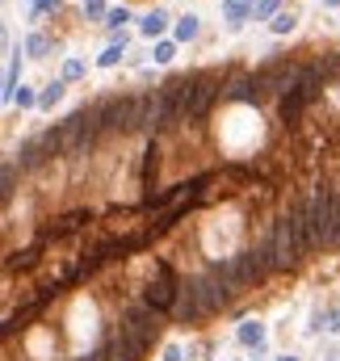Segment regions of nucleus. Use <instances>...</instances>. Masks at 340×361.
I'll return each instance as SVG.
<instances>
[{
  "label": "nucleus",
  "instance_id": "obj_1",
  "mask_svg": "<svg viewBox=\"0 0 340 361\" xmlns=\"http://www.w3.org/2000/svg\"><path fill=\"white\" fill-rule=\"evenodd\" d=\"M227 92V80L214 76V72H189V85H185V118H206L210 105Z\"/></svg>",
  "mask_w": 340,
  "mask_h": 361
},
{
  "label": "nucleus",
  "instance_id": "obj_2",
  "mask_svg": "<svg viewBox=\"0 0 340 361\" xmlns=\"http://www.w3.org/2000/svg\"><path fill=\"white\" fill-rule=\"evenodd\" d=\"M269 252H273V265H277V269H294V265L307 257V248H303L298 227H294L290 214H281V219L273 223V231H269Z\"/></svg>",
  "mask_w": 340,
  "mask_h": 361
},
{
  "label": "nucleus",
  "instance_id": "obj_3",
  "mask_svg": "<svg viewBox=\"0 0 340 361\" xmlns=\"http://www.w3.org/2000/svg\"><path fill=\"white\" fill-rule=\"evenodd\" d=\"M160 311L156 307H147V302H139V307H130V311H122V319H118V332L126 336V341H135L143 353L152 349V341L160 336Z\"/></svg>",
  "mask_w": 340,
  "mask_h": 361
},
{
  "label": "nucleus",
  "instance_id": "obj_4",
  "mask_svg": "<svg viewBox=\"0 0 340 361\" xmlns=\"http://www.w3.org/2000/svg\"><path fill=\"white\" fill-rule=\"evenodd\" d=\"M97 122H101V135L105 130H139V97H105L97 105Z\"/></svg>",
  "mask_w": 340,
  "mask_h": 361
},
{
  "label": "nucleus",
  "instance_id": "obj_5",
  "mask_svg": "<svg viewBox=\"0 0 340 361\" xmlns=\"http://www.w3.org/2000/svg\"><path fill=\"white\" fill-rule=\"evenodd\" d=\"M176 294H181V277L172 273L169 261H160V265H156V277H152V286H147V294H143V302H147V307H156L160 315H164V311L172 315Z\"/></svg>",
  "mask_w": 340,
  "mask_h": 361
},
{
  "label": "nucleus",
  "instance_id": "obj_6",
  "mask_svg": "<svg viewBox=\"0 0 340 361\" xmlns=\"http://www.w3.org/2000/svg\"><path fill=\"white\" fill-rule=\"evenodd\" d=\"M210 311H206V302H202V290H198V277H185L181 281V294H176V307H172V319L181 324V328H189V324H198V319H206Z\"/></svg>",
  "mask_w": 340,
  "mask_h": 361
},
{
  "label": "nucleus",
  "instance_id": "obj_7",
  "mask_svg": "<svg viewBox=\"0 0 340 361\" xmlns=\"http://www.w3.org/2000/svg\"><path fill=\"white\" fill-rule=\"evenodd\" d=\"M198 290H202V302H206V311L214 315V311H223L231 298H236V290H231V281L227 277H219L214 269H206L198 277Z\"/></svg>",
  "mask_w": 340,
  "mask_h": 361
},
{
  "label": "nucleus",
  "instance_id": "obj_8",
  "mask_svg": "<svg viewBox=\"0 0 340 361\" xmlns=\"http://www.w3.org/2000/svg\"><path fill=\"white\" fill-rule=\"evenodd\" d=\"M227 97H231V101H244V105H260V101L269 97V89H265V80L253 72V76H236V80L227 85Z\"/></svg>",
  "mask_w": 340,
  "mask_h": 361
},
{
  "label": "nucleus",
  "instance_id": "obj_9",
  "mask_svg": "<svg viewBox=\"0 0 340 361\" xmlns=\"http://www.w3.org/2000/svg\"><path fill=\"white\" fill-rule=\"evenodd\" d=\"M88 219V210H72V214H59V219H51V227H42V235H38V244H47V240H59V235H72V231H80V223Z\"/></svg>",
  "mask_w": 340,
  "mask_h": 361
},
{
  "label": "nucleus",
  "instance_id": "obj_10",
  "mask_svg": "<svg viewBox=\"0 0 340 361\" xmlns=\"http://www.w3.org/2000/svg\"><path fill=\"white\" fill-rule=\"evenodd\" d=\"M13 160L21 164V173H30V169L47 164V160H51V152H47V143H42V139H25V143L17 147V156H13Z\"/></svg>",
  "mask_w": 340,
  "mask_h": 361
},
{
  "label": "nucleus",
  "instance_id": "obj_11",
  "mask_svg": "<svg viewBox=\"0 0 340 361\" xmlns=\"http://www.w3.org/2000/svg\"><path fill=\"white\" fill-rule=\"evenodd\" d=\"M17 177H21V164H17V160H4V177H0V197H4V202L17 193Z\"/></svg>",
  "mask_w": 340,
  "mask_h": 361
},
{
  "label": "nucleus",
  "instance_id": "obj_12",
  "mask_svg": "<svg viewBox=\"0 0 340 361\" xmlns=\"http://www.w3.org/2000/svg\"><path fill=\"white\" fill-rule=\"evenodd\" d=\"M248 13H256V4H244V0H231V4H227V30H240Z\"/></svg>",
  "mask_w": 340,
  "mask_h": 361
},
{
  "label": "nucleus",
  "instance_id": "obj_13",
  "mask_svg": "<svg viewBox=\"0 0 340 361\" xmlns=\"http://www.w3.org/2000/svg\"><path fill=\"white\" fill-rule=\"evenodd\" d=\"M17 72H21V51L8 55V72H4V97H8V101L17 97Z\"/></svg>",
  "mask_w": 340,
  "mask_h": 361
},
{
  "label": "nucleus",
  "instance_id": "obj_14",
  "mask_svg": "<svg viewBox=\"0 0 340 361\" xmlns=\"http://www.w3.org/2000/svg\"><path fill=\"white\" fill-rule=\"evenodd\" d=\"M122 55H126V34H118V38H114V42L105 47V55H101L97 63H101V68H114V63H118Z\"/></svg>",
  "mask_w": 340,
  "mask_h": 361
},
{
  "label": "nucleus",
  "instance_id": "obj_15",
  "mask_svg": "<svg viewBox=\"0 0 340 361\" xmlns=\"http://www.w3.org/2000/svg\"><path fill=\"white\" fill-rule=\"evenodd\" d=\"M240 341L248 349H260L265 345V324H240Z\"/></svg>",
  "mask_w": 340,
  "mask_h": 361
},
{
  "label": "nucleus",
  "instance_id": "obj_16",
  "mask_svg": "<svg viewBox=\"0 0 340 361\" xmlns=\"http://www.w3.org/2000/svg\"><path fill=\"white\" fill-rule=\"evenodd\" d=\"M59 97H63V80H51L47 89L38 92V105H42V109H55V105H59Z\"/></svg>",
  "mask_w": 340,
  "mask_h": 361
},
{
  "label": "nucleus",
  "instance_id": "obj_17",
  "mask_svg": "<svg viewBox=\"0 0 340 361\" xmlns=\"http://www.w3.org/2000/svg\"><path fill=\"white\" fill-rule=\"evenodd\" d=\"M164 25H169V17L156 8V13H147V17H143V25H139V30H143L147 38H156V34H164Z\"/></svg>",
  "mask_w": 340,
  "mask_h": 361
},
{
  "label": "nucleus",
  "instance_id": "obj_18",
  "mask_svg": "<svg viewBox=\"0 0 340 361\" xmlns=\"http://www.w3.org/2000/svg\"><path fill=\"white\" fill-rule=\"evenodd\" d=\"M198 30H202V21L189 13V17H181L176 21V42H189V38H198Z\"/></svg>",
  "mask_w": 340,
  "mask_h": 361
},
{
  "label": "nucleus",
  "instance_id": "obj_19",
  "mask_svg": "<svg viewBox=\"0 0 340 361\" xmlns=\"http://www.w3.org/2000/svg\"><path fill=\"white\" fill-rule=\"evenodd\" d=\"M269 25H273V34H290V30L298 25V17H294V13H277Z\"/></svg>",
  "mask_w": 340,
  "mask_h": 361
},
{
  "label": "nucleus",
  "instance_id": "obj_20",
  "mask_svg": "<svg viewBox=\"0 0 340 361\" xmlns=\"http://www.w3.org/2000/svg\"><path fill=\"white\" fill-rule=\"evenodd\" d=\"M126 21H130V8H126V4H122V8H109V17H105V25H109V30H122Z\"/></svg>",
  "mask_w": 340,
  "mask_h": 361
},
{
  "label": "nucleus",
  "instance_id": "obj_21",
  "mask_svg": "<svg viewBox=\"0 0 340 361\" xmlns=\"http://www.w3.org/2000/svg\"><path fill=\"white\" fill-rule=\"evenodd\" d=\"M277 8H281V0H260V4H256V21H265V17H277Z\"/></svg>",
  "mask_w": 340,
  "mask_h": 361
},
{
  "label": "nucleus",
  "instance_id": "obj_22",
  "mask_svg": "<svg viewBox=\"0 0 340 361\" xmlns=\"http://www.w3.org/2000/svg\"><path fill=\"white\" fill-rule=\"evenodd\" d=\"M59 4H63V0H34V8H30V17H34V21H38V17H42V13H55V8H59Z\"/></svg>",
  "mask_w": 340,
  "mask_h": 361
},
{
  "label": "nucleus",
  "instance_id": "obj_23",
  "mask_svg": "<svg viewBox=\"0 0 340 361\" xmlns=\"http://www.w3.org/2000/svg\"><path fill=\"white\" fill-rule=\"evenodd\" d=\"M25 51H30V55H47V38H42V34H30V38H25Z\"/></svg>",
  "mask_w": 340,
  "mask_h": 361
},
{
  "label": "nucleus",
  "instance_id": "obj_24",
  "mask_svg": "<svg viewBox=\"0 0 340 361\" xmlns=\"http://www.w3.org/2000/svg\"><path fill=\"white\" fill-rule=\"evenodd\" d=\"M80 76H85V63L80 59H68L63 63V80H80Z\"/></svg>",
  "mask_w": 340,
  "mask_h": 361
},
{
  "label": "nucleus",
  "instance_id": "obj_25",
  "mask_svg": "<svg viewBox=\"0 0 340 361\" xmlns=\"http://www.w3.org/2000/svg\"><path fill=\"white\" fill-rule=\"evenodd\" d=\"M13 101H17V105H21V109H30V105H38V97H34V92L25 89V85H21V89H17V97H13Z\"/></svg>",
  "mask_w": 340,
  "mask_h": 361
},
{
  "label": "nucleus",
  "instance_id": "obj_26",
  "mask_svg": "<svg viewBox=\"0 0 340 361\" xmlns=\"http://www.w3.org/2000/svg\"><path fill=\"white\" fill-rule=\"evenodd\" d=\"M85 13H88V17H109L105 0H85Z\"/></svg>",
  "mask_w": 340,
  "mask_h": 361
},
{
  "label": "nucleus",
  "instance_id": "obj_27",
  "mask_svg": "<svg viewBox=\"0 0 340 361\" xmlns=\"http://www.w3.org/2000/svg\"><path fill=\"white\" fill-rule=\"evenodd\" d=\"M152 55H156V63H169L172 55H176V47H172V42H160V47H156Z\"/></svg>",
  "mask_w": 340,
  "mask_h": 361
},
{
  "label": "nucleus",
  "instance_id": "obj_28",
  "mask_svg": "<svg viewBox=\"0 0 340 361\" xmlns=\"http://www.w3.org/2000/svg\"><path fill=\"white\" fill-rule=\"evenodd\" d=\"M324 319H328V328H332V332H340V307H328V311H324Z\"/></svg>",
  "mask_w": 340,
  "mask_h": 361
},
{
  "label": "nucleus",
  "instance_id": "obj_29",
  "mask_svg": "<svg viewBox=\"0 0 340 361\" xmlns=\"http://www.w3.org/2000/svg\"><path fill=\"white\" fill-rule=\"evenodd\" d=\"M164 361H185V353H181L176 345H169V349H164Z\"/></svg>",
  "mask_w": 340,
  "mask_h": 361
},
{
  "label": "nucleus",
  "instance_id": "obj_30",
  "mask_svg": "<svg viewBox=\"0 0 340 361\" xmlns=\"http://www.w3.org/2000/svg\"><path fill=\"white\" fill-rule=\"evenodd\" d=\"M277 361H298V357H290V353H286V357H277Z\"/></svg>",
  "mask_w": 340,
  "mask_h": 361
},
{
  "label": "nucleus",
  "instance_id": "obj_31",
  "mask_svg": "<svg viewBox=\"0 0 340 361\" xmlns=\"http://www.w3.org/2000/svg\"><path fill=\"white\" fill-rule=\"evenodd\" d=\"M328 4H340V0H328Z\"/></svg>",
  "mask_w": 340,
  "mask_h": 361
}]
</instances>
